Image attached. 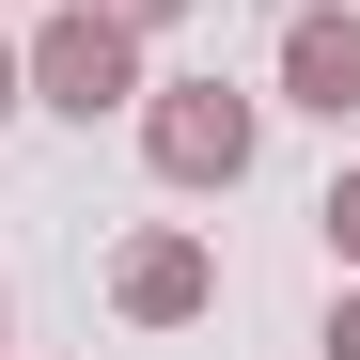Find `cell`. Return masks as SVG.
Segmentation results:
<instances>
[{
  "label": "cell",
  "instance_id": "6da1fadb",
  "mask_svg": "<svg viewBox=\"0 0 360 360\" xmlns=\"http://www.w3.org/2000/svg\"><path fill=\"white\" fill-rule=\"evenodd\" d=\"M141 157H157V188H235V172L266 157V94H235V79H141Z\"/></svg>",
  "mask_w": 360,
  "mask_h": 360
},
{
  "label": "cell",
  "instance_id": "7a4b0ae2",
  "mask_svg": "<svg viewBox=\"0 0 360 360\" xmlns=\"http://www.w3.org/2000/svg\"><path fill=\"white\" fill-rule=\"evenodd\" d=\"M16 79H32V110H63V126H110V110H141V32L94 16V0H63V16L16 47Z\"/></svg>",
  "mask_w": 360,
  "mask_h": 360
},
{
  "label": "cell",
  "instance_id": "3957f363",
  "mask_svg": "<svg viewBox=\"0 0 360 360\" xmlns=\"http://www.w3.org/2000/svg\"><path fill=\"white\" fill-rule=\"evenodd\" d=\"M204 297H219V251H204L188 219H157V235L110 251V314H126V329H188Z\"/></svg>",
  "mask_w": 360,
  "mask_h": 360
},
{
  "label": "cell",
  "instance_id": "277c9868",
  "mask_svg": "<svg viewBox=\"0 0 360 360\" xmlns=\"http://www.w3.org/2000/svg\"><path fill=\"white\" fill-rule=\"evenodd\" d=\"M282 110H314V126H345L360 110V0H314V16H282Z\"/></svg>",
  "mask_w": 360,
  "mask_h": 360
},
{
  "label": "cell",
  "instance_id": "5b68a950",
  "mask_svg": "<svg viewBox=\"0 0 360 360\" xmlns=\"http://www.w3.org/2000/svg\"><path fill=\"white\" fill-rule=\"evenodd\" d=\"M314 235H329V266H360V172H329V204H314Z\"/></svg>",
  "mask_w": 360,
  "mask_h": 360
},
{
  "label": "cell",
  "instance_id": "8992f818",
  "mask_svg": "<svg viewBox=\"0 0 360 360\" xmlns=\"http://www.w3.org/2000/svg\"><path fill=\"white\" fill-rule=\"evenodd\" d=\"M314 360H360V282L329 297V329H314Z\"/></svg>",
  "mask_w": 360,
  "mask_h": 360
},
{
  "label": "cell",
  "instance_id": "52a82bcc",
  "mask_svg": "<svg viewBox=\"0 0 360 360\" xmlns=\"http://www.w3.org/2000/svg\"><path fill=\"white\" fill-rule=\"evenodd\" d=\"M94 16H126V32H172V16H188V0H94Z\"/></svg>",
  "mask_w": 360,
  "mask_h": 360
},
{
  "label": "cell",
  "instance_id": "ba28073f",
  "mask_svg": "<svg viewBox=\"0 0 360 360\" xmlns=\"http://www.w3.org/2000/svg\"><path fill=\"white\" fill-rule=\"evenodd\" d=\"M16 110H32V79H16V32H0V126H16Z\"/></svg>",
  "mask_w": 360,
  "mask_h": 360
}]
</instances>
